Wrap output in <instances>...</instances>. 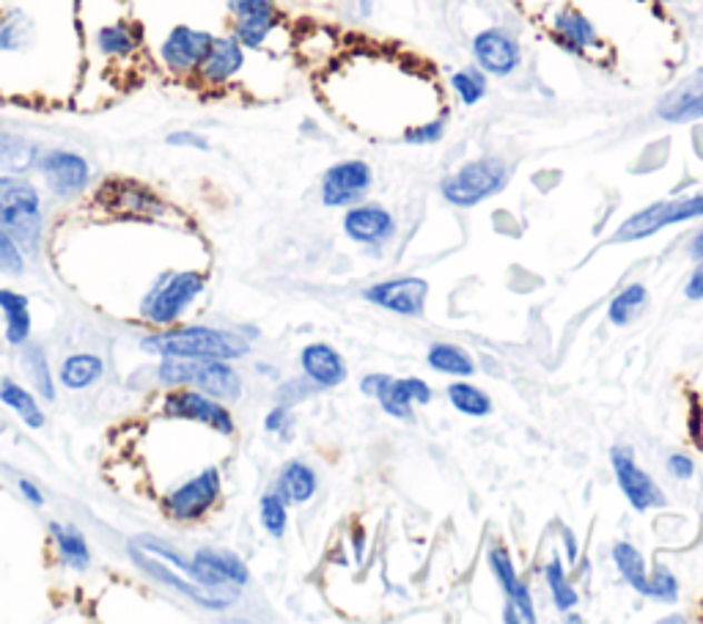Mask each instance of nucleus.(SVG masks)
Segmentation results:
<instances>
[{"instance_id":"c9c22d12","label":"nucleus","mask_w":703,"mask_h":624,"mask_svg":"<svg viewBox=\"0 0 703 624\" xmlns=\"http://www.w3.org/2000/svg\"><path fill=\"white\" fill-rule=\"evenodd\" d=\"M448 402L462 413V416L471 418H486L492 413V399L484 394L482 388L471 383H450L448 385Z\"/></svg>"},{"instance_id":"6e6d98bb","label":"nucleus","mask_w":703,"mask_h":624,"mask_svg":"<svg viewBox=\"0 0 703 624\" xmlns=\"http://www.w3.org/2000/svg\"><path fill=\"white\" fill-rule=\"evenodd\" d=\"M355 9H357V17H363V20H368V17L374 14V0H357Z\"/></svg>"},{"instance_id":"20e7f679","label":"nucleus","mask_w":703,"mask_h":624,"mask_svg":"<svg viewBox=\"0 0 703 624\" xmlns=\"http://www.w3.org/2000/svg\"><path fill=\"white\" fill-rule=\"evenodd\" d=\"M207 287V278L198 270H168L155 281V287L146 291L140 303V317L157 328H171L179 323L181 314L192 306L198 295Z\"/></svg>"},{"instance_id":"f257e3e1","label":"nucleus","mask_w":703,"mask_h":624,"mask_svg":"<svg viewBox=\"0 0 703 624\" xmlns=\"http://www.w3.org/2000/svg\"><path fill=\"white\" fill-rule=\"evenodd\" d=\"M146 353H155L160 358H220L237 360L245 358L250 349L248 338L239 330L207 328V325H187V328H166L160 334H151L140 341Z\"/></svg>"},{"instance_id":"09e8293b","label":"nucleus","mask_w":703,"mask_h":624,"mask_svg":"<svg viewBox=\"0 0 703 624\" xmlns=\"http://www.w3.org/2000/svg\"><path fill=\"white\" fill-rule=\"evenodd\" d=\"M286 427H289V407L286 405L273 407V410L267 413V418H264V429L273 435H280V433H286Z\"/></svg>"},{"instance_id":"bb28decb","label":"nucleus","mask_w":703,"mask_h":624,"mask_svg":"<svg viewBox=\"0 0 703 624\" xmlns=\"http://www.w3.org/2000/svg\"><path fill=\"white\" fill-rule=\"evenodd\" d=\"M0 311L6 317V341L11 347H26L31 341L33 319L28 308V297L14 289H0Z\"/></svg>"},{"instance_id":"a878e982","label":"nucleus","mask_w":703,"mask_h":624,"mask_svg":"<svg viewBox=\"0 0 703 624\" xmlns=\"http://www.w3.org/2000/svg\"><path fill=\"white\" fill-rule=\"evenodd\" d=\"M42 146L22 132H11L0 127V174H28L37 168Z\"/></svg>"},{"instance_id":"a19ab883","label":"nucleus","mask_w":703,"mask_h":624,"mask_svg":"<svg viewBox=\"0 0 703 624\" xmlns=\"http://www.w3.org/2000/svg\"><path fill=\"white\" fill-rule=\"evenodd\" d=\"M489 567H492V575L497 577V583H501V588L508 594L517 588L519 577H517V567H514L512 556H508L506 547H492L489 551Z\"/></svg>"},{"instance_id":"39448f33","label":"nucleus","mask_w":703,"mask_h":624,"mask_svg":"<svg viewBox=\"0 0 703 624\" xmlns=\"http://www.w3.org/2000/svg\"><path fill=\"white\" fill-rule=\"evenodd\" d=\"M508 185V166L501 157H478L465 162L459 171L439 182V192L454 207H476L486 198L497 196Z\"/></svg>"},{"instance_id":"4468645a","label":"nucleus","mask_w":703,"mask_h":624,"mask_svg":"<svg viewBox=\"0 0 703 624\" xmlns=\"http://www.w3.org/2000/svg\"><path fill=\"white\" fill-rule=\"evenodd\" d=\"M162 413L168 418H181V422L207 424L218 435H234V416L220 399L201 394L196 388H171L166 402H162Z\"/></svg>"},{"instance_id":"f704fd0d","label":"nucleus","mask_w":703,"mask_h":624,"mask_svg":"<svg viewBox=\"0 0 703 624\" xmlns=\"http://www.w3.org/2000/svg\"><path fill=\"white\" fill-rule=\"evenodd\" d=\"M450 91L459 97L465 108H473L486 97L489 91V75L478 67H462L450 75Z\"/></svg>"},{"instance_id":"b1692460","label":"nucleus","mask_w":703,"mask_h":624,"mask_svg":"<svg viewBox=\"0 0 703 624\" xmlns=\"http://www.w3.org/2000/svg\"><path fill=\"white\" fill-rule=\"evenodd\" d=\"M300 366L303 375L319 390L338 388L347 380V364H344L341 353L333 349L330 344H308L300 353Z\"/></svg>"},{"instance_id":"cd10ccee","label":"nucleus","mask_w":703,"mask_h":624,"mask_svg":"<svg viewBox=\"0 0 703 624\" xmlns=\"http://www.w3.org/2000/svg\"><path fill=\"white\" fill-rule=\"evenodd\" d=\"M316 487H319V482H316V471L310 468V465L300 463V459L286 463L284 468H280L278 482H275V493H278L286 504H295V506L308 504V501L314 498Z\"/></svg>"},{"instance_id":"864d4df0","label":"nucleus","mask_w":703,"mask_h":624,"mask_svg":"<svg viewBox=\"0 0 703 624\" xmlns=\"http://www.w3.org/2000/svg\"><path fill=\"white\" fill-rule=\"evenodd\" d=\"M684 295H687V300H703V259L699 265V270L693 273V278L687 281V289H684Z\"/></svg>"},{"instance_id":"a18cd8bd","label":"nucleus","mask_w":703,"mask_h":624,"mask_svg":"<svg viewBox=\"0 0 703 624\" xmlns=\"http://www.w3.org/2000/svg\"><path fill=\"white\" fill-rule=\"evenodd\" d=\"M316 385L308 380V377H303V380H289V383H284L278 388V405H297V402H303V399H308L310 394H316Z\"/></svg>"},{"instance_id":"9b49d317","label":"nucleus","mask_w":703,"mask_h":624,"mask_svg":"<svg viewBox=\"0 0 703 624\" xmlns=\"http://www.w3.org/2000/svg\"><path fill=\"white\" fill-rule=\"evenodd\" d=\"M130 556L132 562L138 564L140 569H143L146 575L155 577V581L166 583V586H171L174 592L185 594L190 603H196L198 608H207V611H226L228 605L237 600V588H207L201 586V583L190 581V577H181L179 569L168 567V562H162V558L151 556L149 551H143V547H138L135 542H130Z\"/></svg>"},{"instance_id":"0eeeda50","label":"nucleus","mask_w":703,"mask_h":624,"mask_svg":"<svg viewBox=\"0 0 703 624\" xmlns=\"http://www.w3.org/2000/svg\"><path fill=\"white\" fill-rule=\"evenodd\" d=\"M215 33L207 28L190 26V22H179V26L168 28L166 37L157 44V61L176 80H192L198 67H201L204 56H207L209 44H212Z\"/></svg>"},{"instance_id":"603ef678","label":"nucleus","mask_w":703,"mask_h":624,"mask_svg":"<svg viewBox=\"0 0 703 624\" xmlns=\"http://www.w3.org/2000/svg\"><path fill=\"white\" fill-rule=\"evenodd\" d=\"M17 489H20L22 498H26L31 506H44V493H42V489H39L37 484H33L31 479H20V482H17Z\"/></svg>"},{"instance_id":"13d9d810","label":"nucleus","mask_w":703,"mask_h":624,"mask_svg":"<svg viewBox=\"0 0 703 624\" xmlns=\"http://www.w3.org/2000/svg\"><path fill=\"white\" fill-rule=\"evenodd\" d=\"M652 3H667V0H652Z\"/></svg>"},{"instance_id":"9d476101","label":"nucleus","mask_w":703,"mask_h":624,"mask_svg":"<svg viewBox=\"0 0 703 624\" xmlns=\"http://www.w3.org/2000/svg\"><path fill=\"white\" fill-rule=\"evenodd\" d=\"M701 215H703V192L673 198V201H657V204H652V207L635 212L632 218H626L624 224L618 226L613 240L615 242L646 240V237L657 235V231L665 229V226L684 224V220L701 218Z\"/></svg>"},{"instance_id":"49530a36","label":"nucleus","mask_w":703,"mask_h":624,"mask_svg":"<svg viewBox=\"0 0 703 624\" xmlns=\"http://www.w3.org/2000/svg\"><path fill=\"white\" fill-rule=\"evenodd\" d=\"M168 146H176V149H196V151H209L212 143H209L207 136L196 130H174L166 136Z\"/></svg>"},{"instance_id":"423d86ee","label":"nucleus","mask_w":703,"mask_h":624,"mask_svg":"<svg viewBox=\"0 0 703 624\" xmlns=\"http://www.w3.org/2000/svg\"><path fill=\"white\" fill-rule=\"evenodd\" d=\"M88 44L105 63H130L143 50L146 33L143 26L132 14H127L125 0H121L110 11V17L93 22L91 33H88Z\"/></svg>"},{"instance_id":"ea45409f","label":"nucleus","mask_w":703,"mask_h":624,"mask_svg":"<svg viewBox=\"0 0 703 624\" xmlns=\"http://www.w3.org/2000/svg\"><path fill=\"white\" fill-rule=\"evenodd\" d=\"M259 509L264 531H267L269 536H275V539H280V536L286 534V526H289V504L273 489V493L264 495Z\"/></svg>"},{"instance_id":"7ed1b4c3","label":"nucleus","mask_w":703,"mask_h":624,"mask_svg":"<svg viewBox=\"0 0 703 624\" xmlns=\"http://www.w3.org/2000/svg\"><path fill=\"white\" fill-rule=\"evenodd\" d=\"M157 380L166 388H196L220 402L242 396V377L231 360L220 358H162Z\"/></svg>"},{"instance_id":"c756f323","label":"nucleus","mask_w":703,"mask_h":624,"mask_svg":"<svg viewBox=\"0 0 703 624\" xmlns=\"http://www.w3.org/2000/svg\"><path fill=\"white\" fill-rule=\"evenodd\" d=\"M102 375H105V360L91 353L69 355V358L61 364V369H58V377H61V383L67 385L69 390L91 388V385L97 383Z\"/></svg>"},{"instance_id":"e433bc0d","label":"nucleus","mask_w":703,"mask_h":624,"mask_svg":"<svg viewBox=\"0 0 703 624\" xmlns=\"http://www.w3.org/2000/svg\"><path fill=\"white\" fill-rule=\"evenodd\" d=\"M648 300V291L643 284H630L624 291L613 297L611 308H607V317H611L613 325H630L637 314L643 311Z\"/></svg>"},{"instance_id":"37998d69","label":"nucleus","mask_w":703,"mask_h":624,"mask_svg":"<svg viewBox=\"0 0 703 624\" xmlns=\"http://www.w3.org/2000/svg\"><path fill=\"white\" fill-rule=\"evenodd\" d=\"M402 138L413 146H429V143L443 141L445 138V116H439V119H432V121H424V125L407 127Z\"/></svg>"},{"instance_id":"72a5a7b5","label":"nucleus","mask_w":703,"mask_h":624,"mask_svg":"<svg viewBox=\"0 0 703 624\" xmlns=\"http://www.w3.org/2000/svg\"><path fill=\"white\" fill-rule=\"evenodd\" d=\"M426 360L429 366L439 375H450V377H473L476 375V360L465 353L456 344H432L429 353H426Z\"/></svg>"},{"instance_id":"2f4dec72","label":"nucleus","mask_w":703,"mask_h":624,"mask_svg":"<svg viewBox=\"0 0 703 624\" xmlns=\"http://www.w3.org/2000/svg\"><path fill=\"white\" fill-rule=\"evenodd\" d=\"M613 562L615 567H618V573L624 575V581L630 583L637 594L652 597V577L646 575V558H643V553L637 551L635 545L618 542V545L613 547Z\"/></svg>"},{"instance_id":"f8f14e48","label":"nucleus","mask_w":703,"mask_h":624,"mask_svg":"<svg viewBox=\"0 0 703 624\" xmlns=\"http://www.w3.org/2000/svg\"><path fill=\"white\" fill-rule=\"evenodd\" d=\"M222 493V476L220 471L215 468H204L201 474L187 479L185 484L171 489L162 501L166 506V515L171 517L176 523H196L218 504Z\"/></svg>"},{"instance_id":"f3484780","label":"nucleus","mask_w":703,"mask_h":624,"mask_svg":"<svg viewBox=\"0 0 703 624\" xmlns=\"http://www.w3.org/2000/svg\"><path fill=\"white\" fill-rule=\"evenodd\" d=\"M611 463H613L621 493L626 495L632 509L648 512V509H662V506L667 504L665 493L657 487V482H654L646 471L637 468V463L632 459V448L615 446L611 452Z\"/></svg>"},{"instance_id":"1a4fd4ad","label":"nucleus","mask_w":703,"mask_h":624,"mask_svg":"<svg viewBox=\"0 0 703 624\" xmlns=\"http://www.w3.org/2000/svg\"><path fill=\"white\" fill-rule=\"evenodd\" d=\"M231 33L245 50H264L284 26L278 0H222Z\"/></svg>"},{"instance_id":"a211bd4d","label":"nucleus","mask_w":703,"mask_h":624,"mask_svg":"<svg viewBox=\"0 0 703 624\" xmlns=\"http://www.w3.org/2000/svg\"><path fill=\"white\" fill-rule=\"evenodd\" d=\"M473 58H476V67L492 78H508L523 63V50L508 31L486 28V31L473 37Z\"/></svg>"},{"instance_id":"473e14b6","label":"nucleus","mask_w":703,"mask_h":624,"mask_svg":"<svg viewBox=\"0 0 703 624\" xmlns=\"http://www.w3.org/2000/svg\"><path fill=\"white\" fill-rule=\"evenodd\" d=\"M50 536L56 542V551L61 562L72 569H86L91 564V551H88L86 536L75 526H63V523H50Z\"/></svg>"},{"instance_id":"f03ea898","label":"nucleus","mask_w":703,"mask_h":624,"mask_svg":"<svg viewBox=\"0 0 703 624\" xmlns=\"http://www.w3.org/2000/svg\"><path fill=\"white\" fill-rule=\"evenodd\" d=\"M42 192L26 174H0V229L9 231L20 248L37 250L42 242Z\"/></svg>"},{"instance_id":"4c0bfd02","label":"nucleus","mask_w":703,"mask_h":624,"mask_svg":"<svg viewBox=\"0 0 703 624\" xmlns=\"http://www.w3.org/2000/svg\"><path fill=\"white\" fill-rule=\"evenodd\" d=\"M26 364H28V372H31V380L33 385H37L39 394L44 396L47 402L56 399V383H52V372H50V364H47V355L44 349L39 347V344H26Z\"/></svg>"},{"instance_id":"c85d7f7f","label":"nucleus","mask_w":703,"mask_h":624,"mask_svg":"<svg viewBox=\"0 0 703 624\" xmlns=\"http://www.w3.org/2000/svg\"><path fill=\"white\" fill-rule=\"evenodd\" d=\"M37 42V22L28 11L0 9V52H22Z\"/></svg>"},{"instance_id":"6e6552de","label":"nucleus","mask_w":703,"mask_h":624,"mask_svg":"<svg viewBox=\"0 0 703 624\" xmlns=\"http://www.w3.org/2000/svg\"><path fill=\"white\" fill-rule=\"evenodd\" d=\"M33 171L42 177L44 188L52 192L56 198H78L91 188V179H93V168L88 162L86 155L75 149H42L39 155L37 168Z\"/></svg>"},{"instance_id":"ddd939ff","label":"nucleus","mask_w":703,"mask_h":624,"mask_svg":"<svg viewBox=\"0 0 703 624\" xmlns=\"http://www.w3.org/2000/svg\"><path fill=\"white\" fill-rule=\"evenodd\" d=\"M97 201L110 215H121V218H162L168 215V204L162 201L160 192L138 179H108L97 190Z\"/></svg>"},{"instance_id":"5701e85b","label":"nucleus","mask_w":703,"mask_h":624,"mask_svg":"<svg viewBox=\"0 0 703 624\" xmlns=\"http://www.w3.org/2000/svg\"><path fill=\"white\" fill-rule=\"evenodd\" d=\"M657 116L667 125H690L703 119V67L660 99Z\"/></svg>"},{"instance_id":"6ab92c4d","label":"nucleus","mask_w":703,"mask_h":624,"mask_svg":"<svg viewBox=\"0 0 703 624\" xmlns=\"http://www.w3.org/2000/svg\"><path fill=\"white\" fill-rule=\"evenodd\" d=\"M190 562L196 567V583L207 588H242L250 581L245 562L231 551L204 547Z\"/></svg>"},{"instance_id":"7c9ffc66","label":"nucleus","mask_w":703,"mask_h":624,"mask_svg":"<svg viewBox=\"0 0 703 624\" xmlns=\"http://www.w3.org/2000/svg\"><path fill=\"white\" fill-rule=\"evenodd\" d=\"M0 402H3L6 407H11L26 427H44V413L42 407H39V402L33 399L31 390H26L20 383L11 380V377H3V380H0Z\"/></svg>"},{"instance_id":"79ce46f5","label":"nucleus","mask_w":703,"mask_h":624,"mask_svg":"<svg viewBox=\"0 0 703 624\" xmlns=\"http://www.w3.org/2000/svg\"><path fill=\"white\" fill-rule=\"evenodd\" d=\"M0 273L6 276H22L26 273V259H22V248L17 245L14 237L6 229H0Z\"/></svg>"},{"instance_id":"4be33fe9","label":"nucleus","mask_w":703,"mask_h":624,"mask_svg":"<svg viewBox=\"0 0 703 624\" xmlns=\"http://www.w3.org/2000/svg\"><path fill=\"white\" fill-rule=\"evenodd\" d=\"M344 231L352 242L360 245H383L396 235V220L379 204H355L347 207L344 215Z\"/></svg>"},{"instance_id":"aec40b11","label":"nucleus","mask_w":703,"mask_h":624,"mask_svg":"<svg viewBox=\"0 0 703 624\" xmlns=\"http://www.w3.org/2000/svg\"><path fill=\"white\" fill-rule=\"evenodd\" d=\"M363 297L374 306L402 314V317H418L426 306V297H429V281H424V278H394V281L368 287Z\"/></svg>"},{"instance_id":"58836bf2","label":"nucleus","mask_w":703,"mask_h":624,"mask_svg":"<svg viewBox=\"0 0 703 624\" xmlns=\"http://www.w3.org/2000/svg\"><path fill=\"white\" fill-rule=\"evenodd\" d=\"M544 575H547V586H549V594H553V603L558 611H572L574 605L580 603V594L574 592L570 577H566L564 567H561V562L555 558V562H549L547 567H544Z\"/></svg>"},{"instance_id":"4d7b16f0","label":"nucleus","mask_w":703,"mask_h":624,"mask_svg":"<svg viewBox=\"0 0 703 624\" xmlns=\"http://www.w3.org/2000/svg\"><path fill=\"white\" fill-rule=\"evenodd\" d=\"M690 254H693V259H703V231H699V235L693 237V245H690Z\"/></svg>"},{"instance_id":"393cba45","label":"nucleus","mask_w":703,"mask_h":624,"mask_svg":"<svg viewBox=\"0 0 703 624\" xmlns=\"http://www.w3.org/2000/svg\"><path fill=\"white\" fill-rule=\"evenodd\" d=\"M377 402L388 416L413 418V405H429L432 388L418 377H404V380H390Z\"/></svg>"},{"instance_id":"412c9836","label":"nucleus","mask_w":703,"mask_h":624,"mask_svg":"<svg viewBox=\"0 0 703 624\" xmlns=\"http://www.w3.org/2000/svg\"><path fill=\"white\" fill-rule=\"evenodd\" d=\"M549 26H553V33L555 39H558L561 48L570 50L572 56L588 58L594 50H602V37L600 31H596V26L583 14V11L574 9V6H561V9H555Z\"/></svg>"},{"instance_id":"de8ad7c7","label":"nucleus","mask_w":703,"mask_h":624,"mask_svg":"<svg viewBox=\"0 0 703 624\" xmlns=\"http://www.w3.org/2000/svg\"><path fill=\"white\" fill-rule=\"evenodd\" d=\"M508 603L514 605V608H517V614H519V620L523 622H527V624H533L536 622V608H533V597H531V588L525 586L523 581L517 583V588H514L512 594H508Z\"/></svg>"},{"instance_id":"3c124183","label":"nucleus","mask_w":703,"mask_h":624,"mask_svg":"<svg viewBox=\"0 0 703 624\" xmlns=\"http://www.w3.org/2000/svg\"><path fill=\"white\" fill-rule=\"evenodd\" d=\"M390 380H394V377H388V375H366L360 383L363 396H368V399H379L383 390L390 385Z\"/></svg>"},{"instance_id":"5fc2aeb1","label":"nucleus","mask_w":703,"mask_h":624,"mask_svg":"<svg viewBox=\"0 0 703 624\" xmlns=\"http://www.w3.org/2000/svg\"><path fill=\"white\" fill-rule=\"evenodd\" d=\"M564 542H566V553H570V562L577 558V536L572 534V528H564Z\"/></svg>"},{"instance_id":"c03bdc74","label":"nucleus","mask_w":703,"mask_h":624,"mask_svg":"<svg viewBox=\"0 0 703 624\" xmlns=\"http://www.w3.org/2000/svg\"><path fill=\"white\" fill-rule=\"evenodd\" d=\"M652 600H660V603H676V600H679V581H676V575L667 573L665 567L654 569V577H652Z\"/></svg>"},{"instance_id":"8fccbe9b","label":"nucleus","mask_w":703,"mask_h":624,"mask_svg":"<svg viewBox=\"0 0 703 624\" xmlns=\"http://www.w3.org/2000/svg\"><path fill=\"white\" fill-rule=\"evenodd\" d=\"M667 471H671L679 482H687V479H693L695 465H693V459L684 457V454H673V457L667 459Z\"/></svg>"},{"instance_id":"dca6fc26","label":"nucleus","mask_w":703,"mask_h":624,"mask_svg":"<svg viewBox=\"0 0 703 624\" xmlns=\"http://www.w3.org/2000/svg\"><path fill=\"white\" fill-rule=\"evenodd\" d=\"M374 185V171L366 160H341L321 174L319 196L325 207H355Z\"/></svg>"},{"instance_id":"2eb2a0df","label":"nucleus","mask_w":703,"mask_h":624,"mask_svg":"<svg viewBox=\"0 0 703 624\" xmlns=\"http://www.w3.org/2000/svg\"><path fill=\"white\" fill-rule=\"evenodd\" d=\"M245 63H248V50L237 42V37L231 31L215 33L192 83L207 91H222L245 72Z\"/></svg>"}]
</instances>
